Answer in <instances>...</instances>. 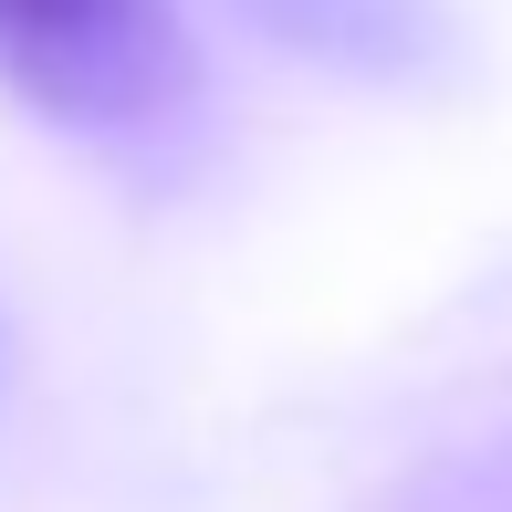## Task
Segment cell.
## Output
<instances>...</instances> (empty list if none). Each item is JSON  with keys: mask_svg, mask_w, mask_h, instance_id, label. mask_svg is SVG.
<instances>
[{"mask_svg": "<svg viewBox=\"0 0 512 512\" xmlns=\"http://www.w3.org/2000/svg\"><path fill=\"white\" fill-rule=\"evenodd\" d=\"M0 84L74 136H147L199 95L168 0H0Z\"/></svg>", "mask_w": 512, "mask_h": 512, "instance_id": "6da1fadb", "label": "cell"}]
</instances>
